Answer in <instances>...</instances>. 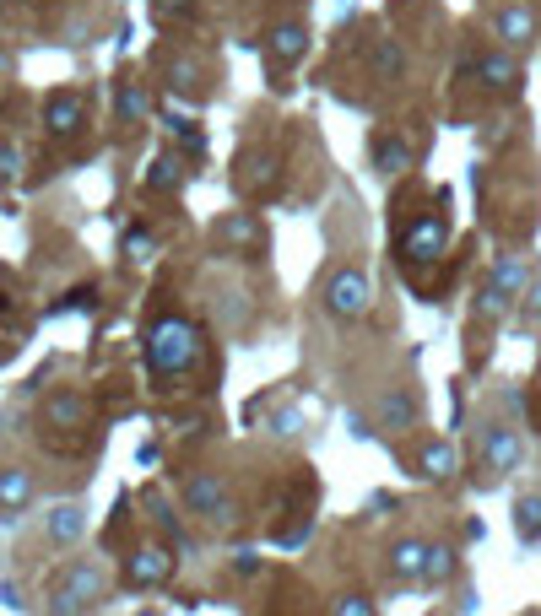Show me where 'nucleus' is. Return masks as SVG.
Returning <instances> with one entry per match:
<instances>
[{"instance_id": "1", "label": "nucleus", "mask_w": 541, "mask_h": 616, "mask_svg": "<svg viewBox=\"0 0 541 616\" xmlns=\"http://www.w3.org/2000/svg\"><path fill=\"white\" fill-rule=\"evenodd\" d=\"M195 363H201V330H195L190 319L168 314V319H157V325L147 330V368L157 373V379L190 373Z\"/></svg>"}, {"instance_id": "26", "label": "nucleus", "mask_w": 541, "mask_h": 616, "mask_svg": "<svg viewBox=\"0 0 541 616\" xmlns=\"http://www.w3.org/2000/svg\"><path fill=\"white\" fill-rule=\"evenodd\" d=\"M336 616H374V600H368V595H341Z\"/></svg>"}, {"instance_id": "20", "label": "nucleus", "mask_w": 541, "mask_h": 616, "mask_svg": "<svg viewBox=\"0 0 541 616\" xmlns=\"http://www.w3.org/2000/svg\"><path fill=\"white\" fill-rule=\"evenodd\" d=\"M498 38H504V44H525V38H531V11H504V17H498Z\"/></svg>"}, {"instance_id": "21", "label": "nucleus", "mask_w": 541, "mask_h": 616, "mask_svg": "<svg viewBox=\"0 0 541 616\" xmlns=\"http://www.w3.org/2000/svg\"><path fill=\"white\" fill-rule=\"evenodd\" d=\"M450 568H455V557L444 552V546H428V562H422V584H439V579H450Z\"/></svg>"}, {"instance_id": "13", "label": "nucleus", "mask_w": 541, "mask_h": 616, "mask_svg": "<svg viewBox=\"0 0 541 616\" xmlns=\"http://www.w3.org/2000/svg\"><path fill=\"white\" fill-rule=\"evenodd\" d=\"M412 157H417V146L406 141V136H379V141H374V168H379V173L412 168Z\"/></svg>"}, {"instance_id": "2", "label": "nucleus", "mask_w": 541, "mask_h": 616, "mask_svg": "<svg viewBox=\"0 0 541 616\" xmlns=\"http://www.w3.org/2000/svg\"><path fill=\"white\" fill-rule=\"evenodd\" d=\"M103 595V568L98 562H71L49 589V616H87Z\"/></svg>"}, {"instance_id": "11", "label": "nucleus", "mask_w": 541, "mask_h": 616, "mask_svg": "<svg viewBox=\"0 0 541 616\" xmlns=\"http://www.w3.org/2000/svg\"><path fill=\"white\" fill-rule=\"evenodd\" d=\"M33 503V476L22 465H6L0 471V519H17V508Z\"/></svg>"}, {"instance_id": "12", "label": "nucleus", "mask_w": 541, "mask_h": 616, "mask_svg": "<svg viewBox=\"0 0 541 616\" xmlns=\"http://www.w3.org/2000/svg\"><path fill=\"white\" fill-rule=\"evenodd\" d=\"M44 422L49 427H82L87 422V400L76 395V390H55L44 400Z\"/></svg>"}, {"instance_id": "15", "label": "nucleus", "mask_w": 541, "mask_h": 616, "mask_svg": "<svg viewBox=\"0 0 541 616\" xmlns=\"http://www.w3.org/2000/svg\"><path fill=\"white\" fill-rule=\"evenodd\" d=\"M422 562H428V541H401V546L390 552L395 579H422Z\"/></svg>"}, {"instance_id": "18", "label": "nucleus", "mask_w": 541, "mask_h": 616, "mask_svg": "<svg viewBox=\"0 0 541 616\" xmlns=\"http://www.w3.org/2000/svg\"><path fill=\"white\" fill-rule=\"evenodd\" d=\"M455 465H460V454L450 444H428V449H422V476H433V481L455 476Z\"/></svg>"}, {"instance_id": "22", "label": "nucleus", "mask_w": 541, "mask_h": 616, "mask_svg": "<svg viewBox=\"0 0 541 616\" xmlns=\"http://www.w3.org/2000/svg\"><path fill=\"white\" fill-rule=\"evenodd\" d=\"M147 109H152V98H147L136 82H125V87H120V119H141Z\"/></svg>"}, {"instance_id": "14", "label": "nucleus", "mask_w": 541, "mask_h": 616, "mask_svg": "<svg viewBox=\"0 0 541 616\" xmlns=\"http://www.w3.org/2000/svg\"><path fill=\"white\" fill-rule=\"evenodd\" d=\"M514 535L520 541H541V492L514 498Z\"/></svg>"}, {"instance_id": "5", "label": "nucleus", "mask_w": 541, "mask_h": 616, "mask_svg": "<svg viewBox=\"0 0 541 616\" xmlns=\"http://www.w3.org/2000/svg\"><path fill=\"white\" fill-rule=\"evenodd\" d=\"M444 244H450V222L444 217H422V222H412L406 227V260L412 265H433L444 254Z\"/></svg>"}, {"instance_id": "24", "label": "nucleus", "mask_w": 541, "mask_h": 616, "mask_svg": "<svg viewBox=\"0 0 541 616\" xmlns=\"http://www.w3.org/2000/svg\"><path fill=\"white\" fill-rule=\"evenodd\" d=\"M222 238L228 244H255L260 227H255V217H233V222H222Z\"/></svg>"}, {"instance_id": "8", "label": "nucleus", "mask_w": 541, "mask_h": 616, "mask_svg": "<svg viewBox=\"0 0 541 616\" xmlns=\"http://www.w3.org/2000/svg\"><path fill=\"white\" fill-rule=\"evenodd\" d=\"M482 465L493 476H509L514 465H520V438H514L509 427H487L482 433Z\"/></svg>"}, {"instance_id": "31", "label": "nucleus", "mask_w": 541, "mask_h": 616, "mask_svg": "<svg viewBox=\"0 0 541 616\" xmlns=\"http://www.w3.org/2000/svg\"><path fill=\"white\" fill-rule=\"evenodd\" d=\"M190 6V0H157V11H163V17H174V11H184Z\"/></svg>"}, {"instance_id": "4", "label": "nucleus", "mask_w": 541, "mask_h": 616, "mask_svg": "<svg viewBox=\"0 0 541 616\" xmlns=\"http://www.w3.org/2000/svg\"><path fill=\"white\" fill-rule=\"evenodd\" d=\"M184 508L201 514L206 525H222V519H228V487H222L211 471H195L190 481H184Z\"/></svg>"}, {"instance_id": "10", "label": "nucleus", "mask_w": 541, "mask_h": 616, "mask_svg": "<svg viewBox=\"0 0 541 616\" xmlns=\"http://www.w3.org/2000/svg\"><path fill=\"white\" fill-rule=\"evenodd\" d=\"M44 535H49L55 546H76V541L87 535V508H82V503H60L55 514L44 519Z\"/></svg>"}, {"instance_id": "28", "label": "nucleus", "mask_w": 541, "mask_h": 616, "mask_svg": "<svg viewBox=\"0 0 541 616\" xmlns=\"http://www.w3.org/2000/svg\"><path fill=\"white\" fill-rule=\"evenodd\" d=\"M152 249H157V244H152V233H130V238H125V254H130V260H147Z\"/></svg>"}, {"instance_id": "9", "label": "nucleus", "mask_w": 541, "mask_h": 616, "mask_svg": "<svg viewBox=\"0 0 541 616\" xmlns=\"http://www.w3.org/2000/svg\"><path fill=\"white\" fill-rule=\"evenodd\" d=\"M44 119H49L55 136H76V130L87 125V98H82V92H55L49 109H44Z\"/></svg>"}, {"instance_id": "19", "label": "nucleus", "mask_w": 541, "mask_h": 616, "mask_svg": "<svg viewBox=\"0 0 541 616\" xmlns=\"http://www.w3.org/2000/svg\"><path fill=\"white\" fill-rule=\"evenodd\" d=\"M379 417H385V427H412L417 422V400L412 395H385L379 400Z\"/></svg>"}, {"instance_id": "32", "label": "nucleus", "mask_w": 541, "mask_h": 616, "mask_svg": "<svg viewBox=\"0 0 541 616\" xmlns=\"http://www.w3.org/2000/svg\"><path fill=\"white\" fill-rule=\"evenodd\" d=\"M525 319H531V325H541V287H536V303L525 308Z\"/></svg>"}, {"instance_id": "16", "label": "nucleus", "mask_w": 541, "mask_h": 616, "mask_svg": "<svg viewBox=\"0 0 541 616\" xmlns=\"http://www.w3.org/2000/svg\"><path fill=\"white\" fill-rule=\"evenodd\" d=\"M477 71H482V82H493L498 92H514V87H520V65H514L509 55H482Z\"/></svg>"}, {"instance_id": "6", "label": "nucleus", "mask_w": 541, "mask_h": 616, "mask_svg": "<svg viewBox=\"0 0 541 616\" xmlns=\"http://www.w3.org/2000/svg\"><path fill=\"white\" fill-rule=\"evenodd\" d=\"M520 287H525V265L520 260H498L493 281L482 287V314H509V303H514Z\"/></svg>"}, {"instance_id": "3", "label": "nucleus", "mask_w": 541, "mask_h": 616, "mask_svg": "<svg viewBox=\"0 0 541 616\" xmlns=\"http://www.w3.org/2000/svg\"><path fill=\"white\" fill-rule=\"evenodd\" d=\"M368 298H374V281H368L358 265H347V271H336L331 281H325V314H331V319L368 314Z\"/></svg>"}, {"instance_id": "17", "label": "nucleus", "mask_w": 541, "mask_h": 616, "mask_svg": "<svg viewBox=\"0 0 541 616\" xmlns=\"http://www.w3.org/2000/svg\"><path fill=\"white\" fill-rule=\"evenodd\" d=\"M298 55H303V28H298V22L276 28V33H271V60H276V65H293Z\"/></svg>"}, {"instance_id": "23", "label": "nucleus", "mask_w": 541, "mask_h": 616, "mask_svg": "<svg viewBox=\"0 0 541 616\" xmlns=\"http://www.w3.org/2000/svg\"><path fill=\"white\" fill-rule=\"evenodd\" d=\"M271 433H276V438H282V444H293V438L303 433V411H298V406H287V411H276V417H271Z\"/></svg>"}, {"instance_id": "29", "label": "nucleus", "mask_w": 541, "mask_h": 616, "mask_svg": "<svg viewBox=\"0 0 541 616\" xmlns=\"http://www.w3.org/2000/svg\"><path fill=\"white\" fill-rule=\"evenodd\" d=\"M17 163H22V157L11 152V146H0V184H6V179H17Z\"/></svg>"}, {"instance_id": "30", "label": "nucleus", "mask_w": 541, "mask_h": 616, "mask_svg": "<svg viewBox=\"0 0 541 616\" xmlns=\"http://www.w3.org/2000/svg\"><path fill=\"white\" fill-rule=\"evenodd\" d=\"M0 600H6L11 611H28V600H22V589H17V584H0Z\"/></svg>"}, {"instance_id": "27", "label": "nucleus", "mask_w": 541, "mask_h": 616, "mask_svg": "<svg viewBox=\"0 0 541 616\" xmlns=\"http://www.w3.org/2000/svg\"><path fill=\"white\" fill-rule=\"evenodd\" d=\"M379 76H395V71H401V49H395V44H379Z\"/></svg>"}, {"instance_id": "7", "label": "nucleus", "mask_w": 541, "mask_h": 616, "mask_svg": "<svg viewBox=\"0 0 541 616\" xmlns=\"http://www.w3.org/2000/svg\"><path fill=\"white\" fill-rule=\"evenodd\" d=\"M168 573H174V557H168L163 546H141V552L125 562V584H136V589H152V584H163Z\"/></svg>"}, {"instance_id": "25", "label": "nucleus", "mask_w": 541, "mask_h": 616, "mask_svg": "<svg viewBox=\"0 0 541 616\" xmlns=\"http://www.w3.org/2000/svg\"><path fill=\"white\" fill-rule=\"evenodd\" d=\"M147 184H152V190H174V184H179V163H168V157H163V163H152Z\"/></svg>"}]
</instances>
